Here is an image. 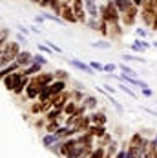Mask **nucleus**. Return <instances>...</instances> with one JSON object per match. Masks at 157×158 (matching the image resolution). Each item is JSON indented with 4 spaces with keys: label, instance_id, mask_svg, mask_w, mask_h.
Masks as SVG:
<instances>
[{
    "label": "nucleus",
    "instance_id": "ea45409f",
    "mask_svg": "<svg viewBox=\"0 0 157 158\" xmlns=\"http://www.w3.org/2000/svg\"><path fill=\"white\" fill-rule=\"evenodd\" d=\"M44 18H46V20H53V22H57V24H66L62 18L57 16V15H44Z\"/></svg>",
    "mask_w": 157,
    "mask_h": 158
},
{
    "label": "nucleus",
    "instance_id": "f03ea898",
    "mask_svg": "<svg viewBox=\"0 0 157 158\" xmlns=\"http://www.w3.org/2000/svg\"><path fill=\"white\" fill-rule=\"evenodd\" d=\"M157 16V0H144V4L141 6V18L144 22V26L152 27Z\"/></svg>",
    "mask_w": 157,
    "mask_h": 158
},
{
    "label": "nucleus",
    "instance_id": "2f4dec72",
    "mask_svg": "<svg viewBox=\"0 0 157 158\" xmlns=\"http://www.w3.org/2000/svg\"><path fill=\"white\" fill-rule=\"evenodd\" d=\"M119 89H121V91H123L124 95L132 96V98H137V95H135V93H133V91H132V89H130V87L126 85V84H119Z\"/></svg>",
    "mask_w": 157,
    "mask_h": 158
},
{
    "label": "nucleus",
    "instance_id": "1a4fd4ad",
    "mask_svg": "<svg viewBox=\"0 0 157 158\" xmlns=\"http://www.w3.org/2000/svg\"><path fill=\"white\" fill-rule=\"evenodd\" d=\"M61 18H62L64 22H70V24L77 22L75 11H73V7H71L70 4H64V6H62V9H61Z\"/></svg>",
    "mask_w": 157,
    "mask_h": 158
},
{
    "label": "nucleus",
    "instance_id": "bb28decb",
    "mask_svg": "<svg viewBox=\"0 0 157 158\" xmlns=\"http://www.w3.org/2000/svg\"><path fill=\"white\" fill-rule=\"evenodd\" d=\"M113 2H115V6H117V9H119L121 13H123V11H126V9L133 4L132 0H113Z\"/></svg>",
    "mask_w": 157,
    "mask_h": 158
},
{
    "label": "nucleus",
    "instance_id": "58836bf2",
    "mask_svg": "<svg viewBox=\"0 0 157 158\" xmlns=\"http://www.w3.org/2000/svg\"><path fill=\"white\" fill-rule=\"evenodd\" d=\"M33 62H37V64H42V65H46V64H47V58L44 56V55H35V56H33Z\"/></svg>",
    "mask_w": 157,
    "mask_h": 158
},
{
    "label": "nucleus",
    "instance_id": "2eb2a0df",
    "mask_svg": "<svg viewBox=\"0 0 157 158\" xmlns=\"http://www.w3.org/2000/svg\"><path fill=\"white\" fill-rule=\"evenodd\" d=\"M70 64H71L73 67L80 69V71H84L86 75H93V67H92L90 64H84V62H80V60H77V58H71V60H70Z\"/></svg>",
    "mask_w": 157,
    "mask_h": 158
},
{
    "label": "nucleus",
    "instance_id": "c756f323",
    "mask_svg": "<svg viewBox=\"0 0 157 158\" xmlns=\"http://www.w3.org/2000/svg\"><path fill=\"white\" fill-rule=\"evenodd\" d=\"M57 140H59V136H57V133H49V135H46L44 136V145H53V143H57Z\"/></svg>",
    "mask_w": 157,
    "mask_h": 158
},
{
    "label": "nucleus",
    "instance_id": "4468645a",
    "mask_svg": "<svg viewBox=\"0 0 157 158\" xmlns=\"http://www.w3.org/2000/svg\"><path fill=\"white\" fill-rule=\"evenodd\" d=\"M75 143H77V140H75V138H68V140L61 142V145H59L61 155H62V156H68V153L73 149V145H75Z\"/></svg>",
    "mask_w": 157,
    "mask_h": 158
},
{
    "label": "nucleus",
    "instance_id": "7c9ffc66",
    "mask_svg": "<svg viewBox=\"0 0 157 158\" xmlns=\"http://www.w3.org/2000/svg\"><path fill=\"white\" fill-rule=\"evenodd\" d=\"M75 109H77V104H75V102H68V104L64 106V113H66L68 116H70V114H73Z\"/></svg>",
    "mask_w": 157,
    "mask_h": 158
},
{
    "label": "nucleus",
    "instance_id": "6ab92c4d",
    "mask_svg": "<svg viewBox=\"0 0 157 158\" xmlns=\"http://www.w3.org/2000/svg\"><path fill=\"white\" fill-rule=\"evenodd\" d=\"M108 27H110V35L111 38H119V36H123V29L119 27V22H108Z\"/></svg>",
    "mask_w": 157,
    "mask_h": 158
},
{
    "label": "nucleus",
    "instance_id": "49530a36",
    "mask_svg": "<svg viewBox=\"0 0 157 158\" xmlns=\"http://www.w3.org/2000/svg\"><path fill=\"white\" fill-rule=\"evenodd\" d=\"M66 71H55V78H59V80H66Z\"/></svg>",
    "mask_w": 157,
    "mask_h": 158
},
{
    "label": "nucleus",
    "instance_id": "5fc2aeb1",
    "mask_svg": "<svg viewBox=\"0 0 157 158\" xmlns=\"http://www.w3.org/2000/svg\"><path fill=\"white\" fill-rule=\"evenodd\" d=\"M16 38H18V44H22V42H24V44H26V36H22V35H18V36H16Z\"/></svg>",
    "mask_w": 157,
    "mask_h": 158
},
{
    "label": "nucleus",
    "instance_id": "603ef678",
    "mask_svg": "<svg viewBox=\"0 0 157 158\" xmlns=\"http://www.w3.org/2000/svg\"><path fill=\"white\" fill-rule=\"evenodd\" d=\"M132 2H133V4H135L137 7H141L142 4H144V0H132Z\"/></svg>",
    "mask_w": 157,
    "mask_h": 158
},
{
    "label": "nucleus",
    "instance_id": "423d86ee",
    "mask_svg": "<svg viewBox=\"0 0 157 158\" xmlns=\"http://www.w3.org/2000/svg\"><path fill=\"white\" fill-rule=\"evenodd\" d=\"M53 78H55V73H38L35 78H31V82H35L40 87H46V85H49L53 82Z\"/></svg>",
    "mask_w": 157,
    "mask_h": 158
},
{
    "label": "nucleus",
    "instance_id": "f257e3e1",
    "mask_svg": "<svg viewBox=\"0 0 157 158\" xmlns=\"http://www.w3.org/2000/svg\"><path fill=\"white\" fill-rule=\"evenodd\" d=\"M18 53H20V44H18V42H9V44H6V48L2 49V53H0V69H4V67H7L9 64L15 62L16 56H18Z\"/></svg>",
    "mask_w": 157,
    "mask_h": 158
},
{
    "label": "nucleus",
    "instance_id": "cd10ccee",
    "mask_svg": "<svg viewBox=\"0 0 157 158\" xmlns=\"http://www.w3.org/2000/svg\"><path fill=\"white\" fill-rule=\"evenodd\" d=\"M119 69H121L124 75H128V77H133V78H137V71H135V69H132V67H128L126 64H119Z\"/></svg>",
    "mask_w": 157,
    "mask_h": 158
},
{
    "label": "nucleus",
    "instance_id": "5701e85b",
    "mask_svg": "<svg viewBox=\"0 0 157 158\" xmlns=\"http://www.w3.org/2000/svg\"><path fill=\"white\" fill-rule=\"evenodd\" d=\"M40 69H42V64L33 62L31 65L24 67V73H22V75H26V77H29V75H37V73H40Z\"/></svg>",
    "mask_w": 157,
    "mask_h": 158
},
{
    "label": "nucleus",
    "instance_id": "7ed1b4c3",
    "mask_svg": "<svg viewBox=\"0 0 157 158\" xmlns=\"http://www.w3.org/2000/svg\"><path fill=\"white\" fill-rule=\"evenodd\" d=\"M99 9H101V18L106 22H119L121 20V11L117 9L115 2H106V6H102Z\"/></svg>",
    "mask_w": 157,
    "mask_h": 158
},
{
    "label": "nucleus",
    "instance_id": "a18cd8bd",
    "mask_svg": "<svg viewBox=\"0 0 157 158\" xmlns=\"http://www.w3.org/2000/svg\"><path fill=\"white\" fill-rule=\"evenodd\" d=\"M115 69H117L115 64H106V65H104V73H113Z\"/></svg>",
    "mask_w": 157,
    "mask_h": 158
},
{
    "label": "nucleus",
    "instance_id": "4c0bfd02",
    "mask_svg": "<svg viewBox=\"0 0 157 158\" xmlns=\"http://www.w3.org/2000/svg\"><path fill=\"white\" fill-rule=\"evenodd\" d=\"M108 100H111V104H113V107L117 109V113H119V114H123V113H124V109H123V106H121V104H119L117 100H113V98H111L110 95H108Z\"/></svg>",
    "mask_w": 157,
    "mask_h": 158
},
{
    "label": "nucleus",
    "instance_id": "c85d7f7f",
    "mask_svg": "<svg viewBox=\"0 0 157 158\" xmlns=\"http://www.w3.org/2000/svg\"><path fill=\"white\" fill-rule=\"evenodd\" d=\"M99 31H101V35H104V36H108V35H110L108 22H106V20H102V18H99Z\"/></svg>",
    "mask_w": 157,
    "mask_h": 158
},
{
    "label": "nucleus",
    "instance_id": "8fccbe9b",
    "mask_svg": "<svg viewBox=\"0 0 157 158\" xmlns=\"http://www.w3.org/2000/svg\"><path fill=\"white\" fill-rule=\"evenodd\" d=\"M139 44H141V46H142L144 49H148V48H150V44H148V42H146L144 38H141V40H139Z\"/></svg>",
    "mask_w": 157,
    "mask_h": 158
},
{
    "label": "nucleus",
    "instance_id": "c9c22d12",
    "mask_svg": "<svg viewBox=\"0 0 157 158\" xmlns=\"http://www.w3.org/2000/svg\"><path fill=\"white\" fill-rule=\"evenodd\" d=\"M46 131H47V133H57V131H59V124H57V120L49 122L47 127H46Z\"/></svg>",
    "mask_w": 157,
    "mask_h": 158
},
{
    "label": "nucleus",
    "instance_id": "bf43d9fd",
    "mask_svg": "<svg viewBox=\"0 0 157 158\" xmlns=\"http://www.w3.org/2000/svg\"><path fill=\"white\" fill-rule=\"evenodd\" d=\"M0 36H2V31H0Z\"/></svg>",
    "mask_w": 157,
    "mask_h": 158
},
{
    "label": "nucleus",
    "instance_id": "f704fd0d",
    "mask_svg": "<svg viewBox=\"0 0 157 158\" xmlns=\"http://www.w3.org/2000/svg\"><path fill=\"white\" fill-rule=\"evenodd\" d=\"M59 114H61V109H55V107H53L51 111H47V120H49V122H53V120H57V118H59Z\"/></svg>",
    "mask_w": 157,
    "mask_h": 158
},
{
    "label": "nucleus",
    "instance_id": "c03bdc74",
    "mask_svg": "<svg viewBox=\"0 0 157 158\" xmlns=\"http://www.w3.org/2000/svg\"><path fill=\"white\" fill-rule=\"evenodd\" d=\"M115 151H117V143L115 142H110V145H108V151H106V153H108V155H115Z\"/></svg>",
    "mask_w": 157,
    "mask_h": 158
},
{
    "label": "nucleus",
    "instance_id": "9d476101",
    "mask_svg": "<svg viewBox=\"0 0 157 158\" xmlns=\"http://www.w3.org/2000/svg\"><path fill=\"white\" fill-rule=\"evenodd\" d=\"M84 7L90 18H101V9L97 6V0H84Z\"/></svg>",
    "mask_w": 157,
    "mask_h": 158
},
{
    "label": "nucleus",
    "instance_id": "393cba45",
    "mask_svg": "<svg viewBox=\"0 0 157 158\" xmlns=\"http://www.w3.org/2000/svg\"><path fill=\"white\" fill-rule=\"evenodd\" d=\"M71 135H75V131H73V127H59V131H57V136L59 138H66V136H71Z\"/></svg>",
    "mask_w": 157,
    "mask_h": 158
},
{
    "label": "nucleus",
    "instance_id": "a19ab883",
    "mask_svg": "<svg viewBox=\"0 0 157 158\" xmlns=\"http://www.w3.org/2000/svg\"><path fill=\"white\" fill-rule=\"evenodd\" d=\"M31 111H33V113H40V111H44V102H40V100H38V104H33Z\"/></svg>",
    "mask_w": 157,
    "mask_h": 158
},
{
    "label": "nucleus",
    "instance_id": "79ce46f5",
    "mask_svg": "<svg viewBox=\"0 0 157 158\" xmlns=\"http://www.w3.org/2000/svg\"><path fill=\"white\" fill-rule=\"evenodd\" d=\"M90 65L93 67V71H99V73H104V65L99 62H90Z\"/></svg>",
    "mask_w": 157,
    "mask_h": 158
},
{
    "label": "nucleus",
    "instance_id": "6e6552de",
    "mask_svg": "<svg viewBox=\"0 0 157 158\" xmlns=\"http://www.w3.org/2000/svg\"><path fill=\"white\" fill-rule=\"evenodd\" d=\"M90 126H92V114L90 116H80L73 126V131L75 133H86L90 129Z\"/></svg>",
    "mask_w": 157,
    "mask_h": 158
},
{
    "label": "nucleus",
    "instance_id": "9b49d317",
    "mask_svg": "<svg viewBox=\"0 0 157 158\" xmlns=\"http://www.w3.org/2000/svg\"><path fill=\"white\" fill-rule=\"evenodd\" d=\"M15 62L18 64L20 67H28V65H31L33 64V55L29 53V51H20Z\"/></svg>",
    "mask_w": 157,
    "mask_h": 158
},
{
    "label": "nucleus",
    "instance_id": "ddd939ff",
    "mask_svg": "<svg viewBox=\"0 0 157 158\" xmlns=\"http://www.w3.org/2000/svg\"><path fill=\"white\" fill-rule=\"evenodd\" d=\"M64 87H66V82L64 80H55V82H51L49 85H47V89H49V95L55 96L59 95V93H62Z\"/></svg>",
    "mask_w": 157,
    "mask_h": 158
},
{
    "label": "nucleus",
    "instance_id": "6e6d98bb",
    "mask_svg": "<svg viewBox=\"0 0 157 158\" xmlns=\"http://www.w3.org/2000/svg\"><path fill=\"white\" fill-rule=\"evenodd\" d=\"M152 27H154V29L157 31V16H155V22H154V26H152Z\"/></svg>",
    "mask_w": 157,
    "mask_h": 158
},
{
    "label": "nucleus",
    "instance_id": "473e14b6",
    "mask_svg": "<svg viewBox=\"0 0 157 158\" xmlns=\"http://www.w3.org/2000/svg\"><path fill=\"white\" fill-rule=\"evenodd\" d=\"M84 106H86V107H90V109H95V107H97V98H95V96H86Z\"/></svg>",
    "mask_w": 157,
    "mask_h": 158
},
{
    "label": "nucleus",
    "instance_id": "f3484780",
    "mask_svg": "<svg viewBox=\"0 0 157 158\" xmlns=\"http://www.w3.org/2000/svg\"><path fill=\"white\" fill-rule=\"evenodd\" d=\"M40 85H37L35 82H31L29 80V84H28V87H26V96L28 98H38V95H40Z\"/></svg>",
    "mask_w": 157,
    "mask_h": 158
},
{
    "label": "nucleus",
    "instance_id": "aec40b11",
    "mask_svg": "<svg viewBox=\"0 0 157 158\" xmlns=\"http://www.w3.org/2000/svg\"><path fill=\"white\" fill-rule=\"evenodd\" d=\"M88 133H92V135L97 136V138H102V136L106 135V127H104V126H97V124H92L90 129H88Z\"/></svg>",
    "mask_w": 157,
    "mask_h": 158
},
{
    "label": "nucleus",
    "instance_id": "864d4df0",
    "mask_svg": "<svg viewBox=\"0 0 157 158\" xmlns=\"http://www.w3.org/2000/svg\"><path fill=\"white\" fill-rule=\"evenodd\" d=\"M104 89H106V91H108V93H113V91H115V89H113V87H111L110 84H106V85H104Z\"/></svg>",
    "mask_w": 157,
    "mask_h": 158
},
{
    "label": "nucleus",
    "instance_id": "4be33fe9",
    "mask_svg": "<svg viewBox=\"0 0 157 158\" xmlns=\"http://www.w3.org/2000/svg\"><path fill=\"white\" fill-rule=\"evenodd\" d=\"M28 84H29V78H28L26 75H22V77L18 78V82H16V85H15V89H13V91H15L16 95H20V93L28 87Z\"/></svg>",
    "mask_w": 157,
    "mask_h": 158
},
{
    "label": "nucleus",
    "instance_id": "f8f14e48",
    "mask_svg": "<svg viewBox=\"0 0 157 158\" xmlns=\"http://www.w3.org/2000/svg\"><path fill=\"white\" fill-rule=\"evenodd\" d=\"M22 77V73H11V75H7L6 78H2L4 80V85H6V89H9V91H13L15 89V85H16V82H18V78Z\"/></svg>",
    "mask_w": 157,
    "mask_h": 158
},
{
    "label": "nucleus",
    "instance_id": "37998d69",
    "mask_svg": "<svg viewBox=\"0 0 157 158\" xmlns=\"http://www.w3.org/2000/svg\"><path fill=\"white\" fill-rule=\"evenodd\" d=\"M123 60H124V62H128V60H137V62H146L144 58H139V56H133V55H124V56H123Z\"/></svg>",
    "mask_w": 157,
    "mask_h": 158
},
{
    "label": "nucleus",
    "instance_id": "3c124183",
    "mask_svg": "<svg viewBox=\"0 0 157 158\" xmlns=\"http://www.w3.org/2000/svg\"><path fill=\"white\" fill-rule=\"evenodd\" d=\"M142 111H146V113H150V114H154V116H157V111L150 109V107H142Z\"/></svg>",
    "mask_w": 157,
    "mask_h": 158
},
{
    "label": "nucleus",
    "instance_id": "b1692460",
    "mask_svg": "<svg viewBox=\"0 0 157 158\" xmlns=\"http://www.w3.org/2000/svg\"><path fill=\"white\" fill-rule=\"evenodd\" d=\"M106 114L104 113H93L92 114V124H97V126H104L106 124Z\"/></svg>",
    "mask_w": 157,
    "mask_h": 158
},
{
    "label": "nucleus",
    "instance_id": "4d7b16f0",
    "mask_svg": "<svg viewBox=\"0 0 157 158\" xmlns=\"http://www.w3.org/2000/svg\"><path fill=\"white\" fill-rule=\"evenodd\" d=\"M154 48H155V49H157V42H154Z\"/></svg>",
    "mask_w": 157,
    "mask_h": 158
},
{
    "label": "nucleus",
    "instance_id": "13d9d810",
    "mask_svg": "<svg viewBox=\"0 0 157 158\" xmlns=\"http://www.w3.org/2000/svg\"><path fill=\"white\" fill-rule=\"evenodd\" d=\"M106 2H113V0H106Z\"/></svg>",
    "mask_w": 157,
    "mask_h": 158
},
{
    "label": "nucleus",
    "instance_id": "39448f33",
    "mask_svg": "<svg viewBox=\"0 0 157 158\" xmlns=\"http://www.w3.org/2000/svg\"><path fill=\"white\" fill-rule=\"evenodd\" d=\"M73 11H75V16H77V22H82V24H86L88 22V18H86V7H84V0H73Z\"/></svg>",
    "mask_w": 157,
    "mask_h": 158
},
{
    "label": "nucleus",
    "instance_id": "a878e982",
    "mask_svg": "<svg viewBox=\"0 0 157 158\" xmlns=\"http://www.w3.org/2000/svg\"><path fill=\"white\" fill-rule=\"evenodd\" d=\"M142 140H144V138L141 136V133H135V135L130 138V142H128V147H139V145L142 143Z\"/></svg>",
    "mask_w": 157,
    "mask_h": 158
},
{
    "label": "nucleus",
    "instance_id": "0eeeda50",
    "mask_svg": "<svg viewBox=\"0 0 157 158\" xmlns=\"http://www.w3.org/2000/svg\"><path fill=\"white\" fill-rule=\"evenodd\" d=\"M68 100H70V93H66V91H62V93H59V95H55V96H51L53 107H55V109H61V111H64V106L68 104Z\"/></svg>",
    "mask_w": 157,
    "mask_h": 158
},
{
    "label": "nucleus",
    "instance_id": "dca6fc26",
    "mask_svg": "<svg viewBox=\"0 0 157 158\" xmlns=\"http://www.w3.org/2000/svg\"><path fill=\"white\" fill-rule=\"evenodd\" d=\"M86 149H88V147H84V145L77 140V143L73 145V149L68 153V156H66V158H80L82 155H84V151H86ZM92 149H93V147H92Z\"/></svg>",
    "mask_w": 157,
    "mask_h": 158
},
{
    "label": "nucleus",
    "instance_id": "20e7f679",
    "mask_svg": "<svg viewBox=\"0 0 157 158\" xmlns=\"http://www.w3.org/2000/svg\"><path fill=\"white\" fill-rule=\"evenodd\" d=\"M137 15H139V7H137L135 4H132L126 11L121 13V22H123V26H133L135 20H137Z\"/></svg>",
    "mask_w": 157,
    "mask_h": 158
},
{
    "label": "nucleus",
    "instance_id": "412c9836",
    "mask_svg": "<svg viewBox=\"0 0 157 158\" xmlns=\"http://www.w3.org/2000/svg\"><path fill=\"white\" fill-rule=\"evenodd\" d=\"M18 69H20V65H18L16 62L9 64L7 67H4V69H0V80H2V78H6V77H7V75H11V73H16Z\"/></svg>",
    "mask_w": 157,
    "mask_h": 158
},
{
    "label": "nucleus",
    "instance_id": "72a5a7b5",
    "mask_svg": "<svg viewBox=\"0 0 157 158\" xmlns=\"http://www.w3.org/2000/svg\"><path fill=\"white\" fill-rule=\"evenodd\" d=\"M104 155H106V153H104V149H102V147H97V149L92 151V155H90L88 158H104Z\"/></svg>",
    "mask_w": 157,
    "mask_h": 158
},
{
    "label": "nucleus",
    "instance_id": "09e8293b",
    "mask_svg": "<svg viewBox=\"0 0 157 158\" xmlns=\"http://www.w3.org/2000/svg\"><path fill=\"white\" fill-rule=\"evenodd\" d=\"M135 33H137V36H139V38H146V31L141 29V27H139V29H135Z\"/></svg>",
    "mask_w": 157,
    "mask_h": 158
},
{
    "label": "nucleus",
    "instance_id": "de8ad7c7",
    "mask_svg": "<svg viewBox=\"0 0 157 158\" xmlns=\"http://www.w3.org/2000/svg\"><path fill=\"white\" fill-rule=\"evenodd\" d=\"M141 91H142V95H144V96H152V95H154V91H152L150 87H142Z\"/></svg>",
    "mask_w": 157,
    "mask_h": 158
},
{
    "label": "nucleus",
    "instance_id": "a211bd4d",
    "mask_svg": "<svg viewBox=\"0 0 157 158\" xmlns=\"http://www.w3.org/2000/svg\"><path fill=\"white\" fill-rule=\"evenodd\" d=\"M93 138H95L93 135L86 131V133H82V135L78 136V142L82 143L84 147H93Z\"/></svg>",
    "mask_w": 157,
    "mask_h": 158
},
{
    "label": "nucleus",
    "instance_id": "e433bc0d",
    "mask_svg": "<svg viewBox=\"0 0 157 158\" xmlns=\"http://www.w3.org/2000/svg\"><path fill=\"white\" fill-rule=\"evenodd\" d=\"M92 46L95 49H111V44H108V42H93Z\"/></svg>",
    "mask_w": 157,
    "mask_h": 158
}]
</instances>
